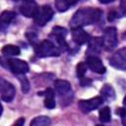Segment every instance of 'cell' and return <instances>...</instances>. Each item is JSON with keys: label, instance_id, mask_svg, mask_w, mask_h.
Segmentation results:
<instances>
[{"label": "cell", "instance_id": "cell-26", "mask_svg": "<svg viewBox=\"0 0 126 126\" xmlns=\"http://www.w3.org/2000/svg\"><path fill=\"white\" fill-rule=\"evenodd\" d=\"M116 113L120 115V117H121V119H122V123H123V125H125V124H126V122H125V109H124L123 107L118 108L117 111H116Z\"/></svg>", "mask_w": 126, "mask_h": 126}, {"label": "cell", "instance_id": "cell-23", "mask_svg": "<svg viewBox=\"0 0 126 126\" xmlns=\"http://www.w3.org/2000/svg\"><path fill=\"white\" fill-rule=\"evenodd\" d=\"M56 105V102L54 98H45L44 100V106L46 108H54Z\"/></svg>", "mask_w": 126, "mask_h": 126}, {"label": "cell", "instance_id": "cell-5", "mask_svg": "<svg viewBox=\"0 0 126 126\" xmlns=\"http://www.w3.org/2000/svg\"><path fill=\"white\" fill-rule=\"evenodd\" d=\"M52 16H53V10H52V8L50 6L44 5V6H41L40 8L39 7L37 8V11L34 14L33 20H34V23L37 26L42 27L47 22H49L51 20Z\"/></svg>", "mask_w": 126, "mask_h": 126}, {"label": "cell", "instance_id": "cell-9", "mask_svg": "<svg viewBox=\"0 0 126 126\" xmlns=\"http://www.w3.org/2000/svg\"><path fill=\"white\" fill-rule=\"evenodd\" d=\"M37 4L34 0H26L20 6V12L27 18H33L37 11Z\"/></svg>", "mask_w": 126, "mask_h": 126}, {"label": "cell", "instance_id": "cell-3", "mask_svg": "<svg viewBox=\"0 0 126 126\" xmlns=\"http://www.w3.org/2000/svg\"><path fill=\"white\" fill-rule=\"evenodd\" d=\"M60 49L54 44L50 39H44L37 45H35V54L37 57H51V56H59Z\"/></svg>", "mask_w": 126, "mask_h": 126}, {"label": "cell", "instance_id": "cell-19", "mask_svg": "<svg viewBox=\"0 0 126 126\" xmlns=\"http://www.w3.org/2000/svg\"><path fill=\"white\" fill-rule=\"evenodd\" d=\"M99 120L103 123H107L111 120V112H110V108L108 106H104L99 110Z\"/></svg>", "mask_w": 126, "mask_h": 126}, {"label": "cell", "instance_id": "cell-29", "mask_svg": "<svg viewBox=\"0 0 126 126\" xmlns=\"http://www.w3.org/2000/svg\"><path fill=\"white\" fill-rule=\"evenodd\" d=\"M115 0H99L100 3H103V4H108V3H111V2H114Z\"/></svg>", "mask_w": 126, "mask_h": 126}, {"label": "cell", "instance_id": "cell-21", "mask_svg": "<svg viewBox=\"0 0 126 126\" xmlns=\"http://www.w3.org/2000/svg\"><path fill=\"white\" fill-rule=\"evenodd\" d=\"M18 76H19V81L21 83L23 93H28L30 91V82H29V80L24 76V74H20Z\"/></svg>", "mask_w": 126, "mask_h": 126}, {"label": "cell", "instance_id": "cell-27", "mask_svg": "<svg viewBox=\"0 0 126 126\" xmlns=\"http://www.w3.org/2000/svg\"><path fill=\"white\" fill-rule=\"evenodd\" d=\"M91 83H92V82H91L90 79H88V78L86 79V78H84V77L81 78V85H82V86H88V85H90Z\"/></svg>", "mask_w": 126, "mask_h": 126}, {"label": "cell", "instance_id": "cell-20", "mask_svg": "<svg viewBox=\"0 0 126 126\" xmlns=\"http://www.w3.org/2000/svg\"><path fill=\"white\" fill-rule=\"evenodd\" d=\"M50 35H53V36H60V37H66L67 35V30L65 28H62V27H54L51 31V33Z\"/></svg>", "mask_w": 126, "mask_h": 126}, {"label": "cell", "instance_id": "cell-7", "mask_svg": "<svg viewBox=\"0 0 126 126\" xmlns=\"http://www.w3.org/2000/svg\"><path fill=\"white\" fill-rule=\"evenodd\" d=\"M102 102H103V99L101 96H95L93 98L80 100L78 102V106L82 110V112L88 113V112H91L92 110L98 108L102 104Z\"/></svg>", "mask_w": 126, "mask_h": 126}, {"label": "cell", "instance_id": "cell-8", "mask_svg": "<svg viewBox=\"0 0 126 126\" xmlns=\"http://www.w3.org/2000/svg\"><path fill=\"white\" fill-rule=\"evenodd\" d=\"M109 64L116 69L124 71L126 69V48L122 47L116 51L109 59Z\"/></svg>", "mask_w": 126, "mask_h": 126}, {"label": "cell", "instance_id": "cell-30", "mask_svg": "<svg viewBox=\"0 0 126 126\" xmlns=\"http://www.w3.org/2000/svg\"><path fill=\"white\" fill-rule=\"evenodd\" d=\"M2 112H3V106H2V104H1V102H0V116H1Z\"/></svg>", "mask_w": 126, "mask_h": 126}, {"label": "cell", "instance_id": "cell-14", "mask_svg": "<svg viewBox=\"0 0 126 126\" xmlns=\"http://www.w3.org/2000/svg\"><path fill=\"white\" fill-rule=\"evenodd\" d=\"M16 13L13 11H4L0 15V31H5L10 23L15 19Z\"/></svg>", "mask_w": 126, "mask_h": 126}, {"label": "cell", "instance_id": "cell-24", "mask_svg": "<svg viewBox=\"0 0 126 126\" xmlns=\"http://www.w3.org/2000/svg\"><path fill=\"white\" fill-rule=\"evenodd\" d=\"M118 17H120V16H119V14H118L117 11L112 10V11H110V12L108 13V21H110V22H112L113 20H115V19L118 18Z\"/></svg>", "mask_w": 126, "mask_h": 126}, {"label": "cell", "instance_id": "cell-28", "mask_svg": "<svg viewBox=\"0 0 126 126\" xmlns=\"http://www.w3.org/2000/svg\"><path fill=\"white\" fill-rule=\"evenodd\" d=\"M25 123V118L24 117H21V118H19V120L18 121H16V125H23Z\"/></svg>", "mask_w": 126, "mask_h": 126}, {"label": "cell", "instance_id": "cell-10", "mask_svg": "<svg viewBox=\"0 0 126 126\" xmlns=\"http://www.w3.org/2000/svg\"><path fill=\"white\" fill-rule=\"evenodd\" d=\"M86 64H87L88 68H90L94 73H97V74H104L105 73L104 65L102 64L101 60L96 56H93V55L88 56Z\"/></svg>", "mask_w": 126, "mask_h": 126}, {"label": "cell", "instance_id": "cell-2", "mask_svg": "<svg viewBox=\"0 0 126 126\" xmlns=\"http://www.w3.org/2000/svg\"><path fill=\"white\" fill-rule=\"evenodd\" d=\"M0 64L9 70H11L14 74H26L29 72V65L26 61L18 59V58H7L6 56L0 58Z\"/></svg>", "mask_w": 126, "mask_h": 126}, {"label": "cell", "instance_id": "cell-13", "mask_svg": "<svg viewBox=\"0 0 126 126\" xmlns=\"http://www.w3.org/2000/svg\"><path fill=\"white\" fill-rule=\"evenodd\" d=\"M54 87L56 93L60 96H69V94L72 93L70 83L65 80H56L54 82Z\"/></svg>", "mask_w": 126, "mask_h": 126}, {"label": "cell", "instance_id": "cell-1", "mask_svg": "<svg viewBox=\"0 0 126 126\" xmlns=\"http://www.w3.org/2000/svg\"><path fill=\"white\" fill-rule=\"evenodd\" d=\"M102 15L101 10L96 8H83L78 10L72 17L70 21V27L73 28H82L96 23Z\"/></svg>", "mask_w": 126, "mask_h": 126}, {"label": "cell", "instance_id": "cell-17", "mask_svg": "<svg viewBox=\"0 0 126 126\" xmlns=\"http://www.w3.org/2000/svg\"><path fill=\"white\" fill-rule=\"evenodd\" d=\"M1 52L6 57L17 56L20 54V48L16 45H13V44H7V45L3 46V48L1 49Z\"/></svg>", "mask_w": 126, "mask_h": 126}, {"label": "cell", "instance_id": "cell-25", "mask_svg": "<svg viewBox=\"0 0 126 126\" xmlns=\"http://www.w3.org/2000/svg\"><path fill=\"white\" fill-rule=\"evenodd\" d=\"M27 37L29 38L30 42L32 43V44H35V42H37V37H36V34H34L33 32H31V33H27Z\"/></svg>", "mask_w": 126, "mask_h": 126}, {"label": "cell", "instance_id": "cell-31", "mask_svg": "<svg viewBox=\"0 0 126 126\" xmlns=\"http://www.w3.org/2000/svg\"><path fill=\"white\" fill-rule=\"evenodd\" d=\"M13 1H20V0H13Z\"/></svg>", "mask_w": 126, "mask_h": 126}, {"label": "cell", "instance_id": "cell-6", "mask_svg": "<svg viewBox=\"0 0 126 126\" xmlns=\"http://www.w3.org/2000/svg\"><path fill=\"white\" fill-rule=\"evenodd\" d=\"M0 94L2 99L6 102L12 101L16 94V90L14 86L2 77H0Z\"/></svg>", "mask_w": 126, "mask_h": 126}, {"label": "cell", "instance_id": "cell-4", "mask_svg": "<svg viewBox=\"0 0 126 126\" xmlns=\"http://www.w3.org/2000/svg\"><path fill=\"white\" fill-rule=\"evenodd\" d=\"M101 39H102V47H104L105 50L113 49L118 43L116 29L114 27L106 28L103 31V36L101 37Z\"/></svg>", "mask_w": 126, "mask_h": 126}, {"label": "cell", "instance_id": "cell-12", "mask_svg": "<svg viewBox=\"0 0 126 126\" xmlns=\"http://www.w3.org/2000/svg\"><path fill=\"white\" fill-rule=\"evenodd\" d=\"M72 38L76 44L82 45V44H85L88 42L90 35L82 28H73L72 29Z\"/></svg>", "mask_w": 126, "mask_h": 126}, {"label": "cell", "instance_id": "cell-22", "mask_svg": "<svg viewBox=\"0 0 126 126\" xmlns=\"http://www.w3.org/2000/svg\"><path fill=\"white\" fill-rule=\"evenodd\" d=\"M87 69H88L87 64L84 63V62H80V63L77 65V67H76L77 76H78L79 78H83V77L85 76L86 72H87Z\"/></svg>", "mask_w": 126, "mask_h": 126}, {"label": "cell", "instance_id": "cell-11", "mask_svg": "<svg viewBox=\"0 0 126 126\" xmlns=\"http://www.w3.org/2000/svg\"><path fill=\"white\" fill-rule=\"evenodd\" d=\"M89 43V47L87 50V54L88 56H96V54H98L102 48V39L101 37L95 36V37H91L88 40Z\"/></svg>", "mask_w": 126, "mask_h": 126}, {"label": "cell", "instance_id": "cell-15", "mask_svg": "<svg viewBox=\"0 0 126 126\" xmlns=\"http://www.w3.org/2000/svg\"><path fill=\"white\" fill-rule=\"evenodd\" d=\"M100 94H101V97L103 100L110 101L115 98V92L110 85H104L102 89L100 90Z\"/></svg>", "mask_w": 126, "mask_h": 126}, {"label": "cell", "instance_id": "cell-18", "mask_svg": "<svg viewBox=\"0 0 126 126\" xmlns=\"http://www.w3.org/2000/svg\"><path fill=\"white\" fill-rule=\"evenodd\" d=\"M51 120L47 116H37L31 121V126H48Z\"/></svg>", "mask_w": 126, "mask_h": 126}, {"label": "cell", "instance_id": "cell-16", "mask_svg": "<svg viewBox=\"0 0 126 126\" xmlns=\"http://www.w3.org/2000/svg\"><path fill=\"white\" fill-rule=\"evenodd\" d=\"M78 0H55V8L59 12H65L67 11L71 6L75 5Z\"/></svg>", "mask_w": 126, "mask_h": 126}]
</instances>
